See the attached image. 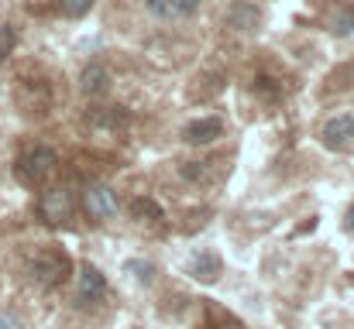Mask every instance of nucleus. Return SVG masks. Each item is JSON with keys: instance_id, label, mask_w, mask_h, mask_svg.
<instances>
[{"instance_id": "5", "label": "nucleus", "mask_w": 354, "mask_h": 329, "mask_svg": "<svg viewBox=\"0 0 354 329\" xmlns=\"http://www.w3.org/2000/svg\"><path fill=\"white\" fill-rule=\"evenodd\" d=\"M104 292H107L104 275L93 264H80V271H76V302L80 306H93V302L104 299Z\"/></svg>"}, {"instance_id": "7", "label": "nucleus", "mask_w": 354, "mask_h": 329, "mask_svg": "<svg viewBox=\"0 0 354 329\" xmlns=\"http://www.w3.org/2000/svg\"><path fill=\"white\" fill-rule=\"evenodd\" d=\"M83 206H86V213L93 219H111L118 213V199H114V192L107 186H90L86 196H83Z\"/></svg>"}, {"instance_id": "17", "label": "nucleus", "mask_w": 354, "mask_h": 329, "mask_svg": "<svg viewBox=\"0 0 354 329\" xmlns=\"http://www.w3.org/2000/svg\"><path fill=\"white\" fill-rule=\"evenodd\" d=\"M52 3H55V0H24V7H28L31 14H45Z\"/></svg>"}, {"instance_id": "2", "label": "nucleus", "mask_w": 354, "mask_h": 329, "mask_svg": "<svg viewBox=\"0 0 354 329\" xmlns=\"http://www.w3.org/2000/svg\"><path fill=\"white\" fill-rule=\"evenodd\" d=\"M69 275V257L59 250V247H45L31 257V281L41 285V288H55L62 285Z\"/></svg>"}, {"instance_id": "13", "label": "nucleus", "mask_w": 354, "mask_h": 329, "mask_svg": "<svg viewBox=\"0 0 354 329\" xmlns=\"http://www.w3.org/2000/svg\"><path fill=\"white\" fill-rule=\"evenodd\" d=\"M93 3H97V0H59V10H62L66 17H83Z\"/></svg>"}, {"instance_id": "16", "label": "nucleus", "mask_w": 354, "mask_h": 329, "mask_svg": "<svg viewBox=\"0 0 354 329\" xmlns=\"http://www.w3.org/2000/svg\"><path fill=\"white\" fill-rule=\"evenodd\" d=\"M334 31H337V34H351L354 31V14H341V17L334 21Z\"/></svg>"}, {"instance_id": "11", "label": "nucleus", "mask_w": 354, "mask_h": 329, "mask_svg": "<svg viewBox=\"0 0 354 329\" xmlns=\"http://www.w3.org/2000/svg\"><path fill=\"white\" fill-rule=\"evenodd\" d=\"M80 90H83L86 97H104V93L111 90V72H107L104 66H86L83 76H80Z\"/></svg>"}, {"instance_id": "3", "label": "nucleus", "mask_w": 354, "mask_h": 329, "mask_svg": "<svg viewBox=\"0 0 354 329\" xmlns=\"http://www.w3.org/2000/svg\"><path fill=\"white\" fill-rule=\"evenodd\" d=\"M73 210H76V203H73V192L69 189H48V192H41V203H38V213L45 223H52V226H66L69 219H73Z\"/></svg>"}, {"instance_id": "15", "label": "nucleus", "mask_w": 354, "mask_h": 329, "mask_svg": "<svg viewBox=\"0 0 354 329\" xmlns=\"http://www.w3.org/2000/svg\"><path fill=\"white\" fill-rule=\"evenodd\" d=\"M131 210H134L138 217H145V219H162V206H158V203H151V199H134V203H131Z\"/></svg>"}, {"instance_id": "10", "label": "nucleus", "mask_w": 354, "mask_h": 329, "mask_svg": "<svg viewBox=\"0 0 354 329\" xmlns=\"http://www.w3.org/2000/svg\"><path fill=\"white\" fill-rule=\"evenodd\" d=\"M258 24H261V10L248 0H237L227 10V28H234V31H254Z\"/></svg>"}, {"instance_id": "6", "label": "nucleus", "mask_w": 354, "mask_h": 329, "mask_svg": "<svg viewBox=\"0 0 354 329\" xmlns=\"http://www.w3.org/2000/svg\"><path fill=\"white\" fill-rule=\"evenodd\" d=\"M221 268H224V261H221V254L217 250H196L193 257H189V275L196 278V281H203V285H214L217 278H221Z\"/></svg>"}, {"instance_id": "14", "label": "nucleus", "mask_w": 354, "mask_h": 329, "mask_svg": "<svg viewBox=\"0 0 354 329\" xmlns=\"http://www.w3.org/2000/svg\"><path fill=\"white\" fill-rule=\"evenodd\" d=\"M124 271H127V275H134L141 285H148V281H151V275H155L148 261H127V264H124Z\"/></svg>"}, {"instance_id": "19", "label": "nucleus", "mask_w": 354, "mask_h": 329, "mask_svg": "<svg viewBox=\"0 0 354 329\" xmlns=\"http://www.w3.org/2000/svg\"><path fill=\"white\" fill-rule=\"evenodd\" d=\"M344 226L354 233V203H351V210H348V219H344Z\"/></svg>"}, {"instance_id": "1", "label": "nucleus", "mask_w": 354, "mask_h": 329, "mask_svg": "<svg viewBox=\"0 0 354 329\" xmlns=\"http://www.w3.org/2000/svg\"><path fill=\"white\" fill-rule=\"evenodd\" d=\"M55 165H59V154H55L52 148L38 144V148H31V151H24V154L17 158L14 175H17L24 186H41V182H48V175L55 172Z\"/></svg>"}, {"instance_id": "18", "label": "nucleus", "mask_w": 354, "mask_h": 329, "mask_svg": "<svg viewBox=\"0 0 354 329\" xmlns=\"http://www.w3.org/2000/svg\"><path fill=\"white\" fill-rule=\"evenodd\" d=\"M0 329H24V323L17 316H10V312H0Z\"/></svg>"}, {"instance_id": "9", "label": "nucleus", "mask_w": 354, "mask_h": 329, "mask_svg": "<svg viewBox=\"0 0 354 329\" xmlns=\"http://www.w3.org/2000/svg\"><path fill=\"white\" fill-rule=\"evenodd\" d=\"M145 7L162 21H179V17H189L200 7V0H145Z\"/></svg>"}, {"instance_id": "4", "label": "nucleus", "mask_w": 354, "mask_h": 329, "mask_svg": "<svg viewBox=\"0 0 354 329\" xmlns=\"http://www.w3.org/2000/svg\"><path fill=\"white\" fill-rule=\"evenodd\" d=\"M320 141L330 148V151H351L354 148V113H341V117H330L320 130Z\"/></svg>"}, {"instance_id": "8", "label": "nucleus", "mask_w": 354, "mask_h": 329, "mask_svg": "<svg viewBox=\"0 0 354 329\" xmlns=\"http://www.w3.org/2000/svg\"><path fill=\"white\" fill-rule=\"evenodd\" d=\"M221 134H224L221 117H203V120H193V123H186V130H183V137H186L189 144H210V141H217Z\"/></svg>"}, {"instance_id": "12", "label": "nucleus", "mask_w": 354, "mask_h": 329, "mask_svg": "<svg viewBox=\"0 0 354 329\" xmlns=\"http://www.w3.org/2000/svg\"><path fill=\"white\" fill-rule=\"evenodd\" d=\"M17 48V31L10 24H0V62H7V55Z\"/></svg>"}]
</instances>
